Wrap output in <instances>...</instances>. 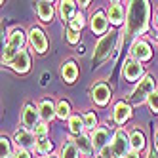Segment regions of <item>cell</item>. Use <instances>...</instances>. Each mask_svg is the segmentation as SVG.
I'll return each mask as SVG.
<instances>
[{"mask_svg":"<svg viewBox=\"0 0 158 158\" xmlns=\"http://www.w3.org/2000/svg\"><path fill=\"white\" fill-rule=\"evenodd\" d=\"M143 74V67L137 59H126L124 63V76L128 80H137V78Z\"/></svg>","mask_w":158,"mask_h":158,"instance_id":"5","label":"cell"},{"mask_svg":"<svg viewBox=\"0 0 158 158\" xmlns=\"http://www.w3.org/2000/svg\"><path fill=\"white\" fill-rule=\"evenodd\" d=\"M114 40H116V32H109V35H105L103 38L99 40V44H97V48H95V52H94V59L95 61H103L107 55L110 53V50H112V46H114Z\"/></svg>","mask_w":158,"mask_h":158,"instance_id":"2","label":"cell"},{"mask_svg":"<svg viewBox=\"0 0 158 158\" xmlns=\"http://www.w3.org/2000/svg\"><path fill=\"white\" fill-rule=\"evenodd\" d=\"M15 143H17L19 149H29V147L35 145V137L31 135V131H27V130H19V131L15 133Z\"/></svg>","mask_w":158,"mask_h":158,"instance_id":"13","label":"cell"},{"mask_svg":"<svg viewBox=\"0 0 158 158\" xmlns=\"http://www.w3.org/2000/svg\"><path fill=\"white\" fill-rule=\"evenodd\" d=\"M38 112H40V118L44 122H50L55 114H57V109L53 107V103H52L50 99H44L42 103H40V107H38Z\"/></svg>","mask_w":158,"mask_h":158,"instance_id":"9","label":"cell"},{"mask_svg":"<svg viewBox=\"0 0 158 158\" xmlns=\"http://www.w3.org/2000/svg\"><path fill=\"white\" fill-rule=\"evenodd\" d=\"M151 94H154V80H152V76H145L141 80V84L137 86V89L133 92V101L139 103V101H143L145 97L149 99Z\"/></svg>","mask_w":158,"mask_h":158,"instance_id":"3","label":"cell"},{"mask_svg":"<svg viewBox=\"0 0 158 158\" xmlns=\"http://www.w3.org/2000/svg\"><path fill=\"white\" fill-rule=\"evenodd\" d=\"M82 27H84V17H82V15H76V17L71 21V31H76V32H78Z\"/></svg>","mask_w":158,"mask_h":158,"instance_id":"26","label":"cell"},{"mask_svg":"<svg viewBox=\"0 0 158 158\" xmlns=\"http://www.w3.org/2000/svg\"><path fill=\"white\" fill-rule=\"evenodd\" d=\"M71 114V107H69V103L67 101H61V103L57 105V116L59 118H67Z\"/></svg>","mask_w":158,"mask_h":158,"instance_id":"24","label":"cell"},{"mask_svg":"<svg viewBox=\"0 0 158 158\" xmlns=\"http://www.w3.org/2000/svg\"><path fill=\"white\" fill-rule=\"evenodd\" d=\"M156 27H158V15H156Z\"/></svg>","mask_w":158,"mask_h":158,"instance_id":"36","label":"cell"},{"mask_svg":"<svg viewBox=\"0 0 158 158\" xmlns=\"http://www.w3.org/2000/svg\"><path fill=\"white\" fill-rule=\"evenodd\" d=\"M23 42H25V36H23V32H21V31H14L12 35H10L8 46H12L14 50H19V52H21V46H23Z\"/></svg>","mask_w":158,"mask_h":158,"instance_id":"19","label":"cell"},{"mask_svg":"<svg viewBox=\"0 0 158 158\" xmlns=\"http://www.w3.org/2000/svg\"><path fill=\"white\" fill-rule=\"evenodd\" d=\"M149 158H158V154H156V151H152V152L149 154Z\"/></svg>","mask_w":158,"mask_h":158,"instance_id":"34","label":"cell"},{"mask_svg":"<svg viewBox=\"0 0 158 158\" xmlns=\"http://www.w3.org/2000/svg\"><path fill=\"white\" fill-rule=\"evenodd\" d=\"M130 143H131V149L137 152V151H141L143 147H145V137H143V133L139 131V130H135L133 133H131V137H130Z\"/></svg>","mask_w":158,"mask_h":158,"instance_id":"20","label":"cell"},{"mask_svg":"<svg viewBox=\"0 0 158 158\" xmlns=\"http://www.w3.org/2000/svg\"><path fill=\"white\" fill-rule=\"evenodd\" d=\"M36 12H38V15H40L42 21H50L52 15H53V6L50 2H38Z\"/></svg>","mask_w":158,"mask_h":158,"instance_id":"15","label":"cell"},{"mask_svg":"<svg viewBox=\"0 0 158 158\" xmlns=\"http://www.w3.org/2000/svg\"><path fill=\"white\" fill-rule=\"evenodd\" d=\"M59 12H61L63 21H69V23H71V21L76 17V15H74V2H61Z\"/></svg>","mask_w":158,"mask_h":158,"instance_id":"18","label":"cell"},{"mask_svg":"<svg viewBox=\"0 0 158 158\" xmlns=\"http://www.w3.org/2000/svg\"><path fill=\"white\" fill-rule=\"evenodd\" d=\"M128 118H130V107L126 103H118L114 107V120L118 124H122V122H126Z\"/></svg>","mask_w":158,"mask_h":158,"instance_id":"16","label":"cell"},{"mask_svg":"<svg viewBox=\"0 0 158 158\" xmlns=\"http://www.w3.org/2000/svg\"><path fill=\"white\" fill-rule=\"evenodd\" d=\"M92 95H94V101L97 105H105L109 97H110V89L105 86V84H97L94 89H92Z\"/></svg>","mask_w":158,"mask_h":158,"instance_id":"11","label":"cell"},{"mask_svg":"<svg viewBox=\"0 0 158 158\" xmlns=\"http://www.w3.org/2000/svg\"><path fill=\"white\" fill-rule=\"evenodd\" d=\"M131 55L135 59H137L139 63L141 61H147V59H151V55H152V52H151V46L147 42H143V40H137L133 44V48H131Z\"/></svg>","mask_w":158,"mask_h":158,"instance_id":"8","label":"cell"},{"mask_svg":"<svg viewBox=\"0 0 158 158\" xmlns=\"http://www.w3.org/2000/svg\"><path fill=\"white\" fill-rule=\"evenodd\" d=\"M10 67H12L14 71H17V73H25V71H29V65H31V59H29V53L25 52V50H21V52H17V55L8 63Z\"/></svg>","mask_w":158,"mask_h":158,"instance_id":"6","label":"cell"},{"mask_svg":"<svg viewBox=\"0 0 158 158\" xmlns=\"http://www.w3.org/2000/svg\"><path fill=\"white\" fill-rule=\"evenodd\" d=\"M46 131H48V128H46V126H44V124H38V126L35 128V133L38 135V137H40V139H44V135H46Z\"/></svg>","mask_w":158,"mask_h":158,"instance_id":"31","label":"cell"},{"mask_svg":"<svg viewBox=\"0 0 158 158\" xmlns=\"http://www.w3.org/2000/svg\"><path fill=\"white\" fill-rule=\"evenodd\" d=\"M38 116H40V112L32 107V105H27L25 110H23V124H25L27 128H36L38 126V124H36Z\"/></svg>","mask_w":158,"mask_h":158,"instance_id":"12","label":"cell"},{"mask_svg":"<svg viewBox=\"0 0 158 158\" xmlns=\"http://www.w3.org/2000/svg\"><path fill=\"white\" fill-rule=\"evenodd\" d=\"M156 143H158V131H156Z\"/></svg>","mask_w":158,"mask_h":158,"instance_id":"35","label":"cell"},{"mask_svg":"<svg viewBox=\"0 0 158 158\" xmlns=\"http://www.w3.org/2000/svg\"><path fill=\"white\" fill-rule=\"evenodd\" d=\"M14 158H29V152L25 151V149H19L17 152H15V156Z\"/></svg>","mask_w":158,"mask_h":158,"instance_id":"32","label":"cell"},{"mask_svg":"<svg viewBox=\"0 0 158 158\" xmlns=\"http://www.w3.org/2000/svg\"><path fill=\"white\" fill-rule=\"evenodd\" d=\"M110 141V133L105 130V128H97L92 135V143H94V149L95 151H103L107 149V145Z\"/></svg>","mask_w":158,"mask_h":158,"instance_id":"7","label":"cell"},{"mask_svg":"<svg viewBox=\"0 0 158 158\" xmlns=\"http://www.w3.org/2000/svg\"><path fill=\"white\" fill-rule=\"evenodd\" d=\"M126 158H139V156H137V152H135V151H131V152H128Z\"/></svg>","mask_w":158,"mask_h":158,"instance_id":"33","label":"cell"},{"mask_svg":"<svg viewBox=\"0 0 158 158\" xmlns=\"http://www.w3.org/2000/svg\"><path fill=\"white\" fill-rule=\"evenodd\" d=\"M69 126H71L73 133H80V135H82V130L86 128L84 126V120H80V116H73L71 122H69Z\"/></svg>","mask_w":158,"mask_h":158,"instance_id":"23","label":"cell"},{"mask_svg":"<svg viewBox=\"0 0 158 158\" xmlns=\"http://www.w3.org/2000/svg\"><path fill=\"white\" fill-rule=\"evenodd\" d=\"M95 114H94V112H88V114L84 116V126L86 128H89V130H94L95 128Z\"/></svg>","mask_w":158,"mask_h":158,"instance_id":"27","label":"cell"},{"mask_svg":"<svg viewBox=\"0 0 158 158\" xmlns=\"http://www.w3.org/2000/svg\"><path fill=\"white\" fill-rule=\"evenodd\" d=\"M44 158H53V156H44Z\"/></svg>","mask_w":158,"mask_h":158,"instance_id":"37","label":"cell"},{"mask_svg":"<svg viewBox=\"0 0 158 158\" xmlns=\"http://www.w3.org/2000/svg\"><path fill=\"white\" fill-rule=\"evenodd\" d=\"M78 147H80V151L84 154H92V151H94V143H92V139H88L86 135L78 137Z\"/></svg>","mask_w":158,"mask_h":158,"instance_id":"21","label":"cell"},{"mask_svg":"<svg viewBox=\"0 0 158 158\" xmlns=\"http://www.w3.org/2000/svg\"><path fill=\"white\" fill-rule=\"evenodd\" d=\"M67 40H69L71 44H76V42H78V32L69 29V31H67Z\"/></svg>","mask_w":158,"mask_h":158,"instance_id":"30","label":"cell"},{"mask_svg":"<svg viewBox=\"0 0 158 158\" xmlns=\"http://www.w3.org/2000/svg\"><path fill=\"white\" fill-rule=\"evenodd\" d=\"M29 40H31V46L35 48L38 53H44V52H46V48H48V40H46V36H44V32H42L40 29L32 27L31 32H29Z\"/></svg>","mask_w":158,"mask_h":158,"instance_id":"4","label":"cell"},{"mask_svg":"<svg viewBox=\"0 0 158 158\" xmlns=\"http://www.w3.org/2000/svg\"><path fill=\"white\" fill-rule=\"evenodd\" d=\"M61 74H63V78H65L67 82H74V80H76V74H78L76 65H74L73 61L65 63V65H63V71H61Z\"/></svg>","mask_w":158,"mask_h":158,"instance_id":"17","label":"cell"},{"mask_svg":"<svg viewBox=\"0 0 158 158\" xmlns=\"http://www.w3.org/2000/svg\"><path fill=\"white\" fill-rule=\"evenodd\" d=\"M109 19H110V23H114V25H120L124 21V10H122L120 4H112L109 8Z\"/></svg>","mask_w":158,"mask_h":158,"instance_id":"14","label":"cell"},{"mask_svg":"<svg viewBox=\"0 0 158 158\" xmlns=\"http://www.w3.org/2000/svg\"><path fill=\"white\" fill-rule=\"evenodd\" d=\"M36 149H38L40 152H44V154L50 152V151H52V143H50V139H46V137H44V139H38Z\"/></svg>","mask_w":158,"mask_h":158,"instance_id":"25","label":"cell"},{"mask_svg":"<svg viewBox=\"0 0 158 158\" xmlns=\"http://www.w3.org/2000/svg\"><path fill=\"white\" fill-rule=\"evenodd\" d=\"M107 27H109V19L105 17V14H103V12L94 14V17H92V31L95 32V35H101V32H105Z\"/></svg>","mask_w":158,"mask_h":158,"instance_id":"10","label":"cell"},{"mask_svg":"<svg viewBox=\"0 0 158 158\" xmlns=\"http://www.w3.org/2000/svg\"><path fill=\"white\" fill-rule=\"evenodd\" d=\"M0 152H2V158H10V154H12V149H10V141L6 137H2V149H0Z\"/></svg>","mask_w":158,"mask_h":158,"instance_id":"28","label":"cell"},{"mask_svg":"<svg viewBox=\"0 0 158 158\" xmlns=\"http://www.w3.org/2000/svg\"><path fill=\"white\" fill-rule=\"evenodd\" d=\"M128 147H131L130 139H128V135L124 130H118L114 133V141H112V158H124V156H128Z\"/></svg>","mask_w":158,"mask_h":158,"instance_id":"1","label":"cell"},{"mask_svg":"<svg viewBox=\"0 0 158 158\" xmlns=\"http://www.w3.org/2000/svg\"><path fill=\"white\" fill-rule=\"evenodd\" d=\"M149 105H151V109L154 110V112H158V92H154V94H151L149 95Z\"/></svg>","mask_w":158,"mask_h":158,"instance_id":"29","label":"cell"},{"mask_svg":"<svg viewBox=\"0 0 158 158\" xmlns=\"http://www.w3.org/2000/svg\"><path fill=\"white\" fill-rule=\"evenodd\" d=\"M61 158H78L76 145H73V143L63 145V149H61Z\"/></svg>","mask_w":158,"mask_h":158,"instance_id":"22","label":"cell"}]
</instances>
